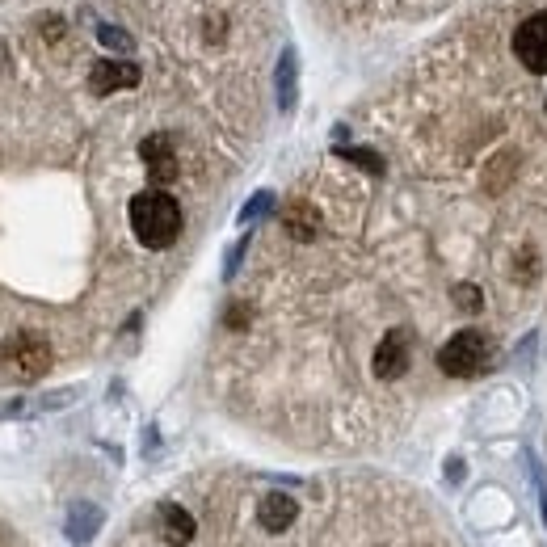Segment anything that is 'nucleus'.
<instances>
[{"instance_id": "nucleus-7", "label": "nucleus", "mask_w": 547, "mask_h": 547, "mask_svg": "<svg viewBox=\"0 0 547 547\" xmlns=\"http://www.w3.org/2000/svg\"><path fill=\"white\" fill-rule=\"evenodd\" d=\"M93 93H114V89H135L139 85V68L131 59H101L89 72Z\"/></svg>"}, {"instance_id": "nucleus-6", "label": "nucleus", "mask_w": 547, "mask_h": 547, "mask_svg": "<svg viewBox=\"0 0 547 547\" xmlns=\"http://www.w3.org/2000/svg\"><path fill=\"white\" fill-rule=\"evenodd\" d=\"M139 156H144L148 177L156 181V186H169V181L177 177V156H173L169 135H148L144 144H139Z\"/></svg>"}, {"instance_id": "nucleus-18", "label": "nucleus", "mask_w": 547, "mask_h": 547, "mask_svg": "<svg viewBox=\"0 0 547 547\" xmlns=\"http://www.w3.org/2000/svg\"><path fill=\"white\" fill-rule=\"evenodd\" d=\"M447 476H451V480H463V459H451V463H447Z\"/></svg>"}, {"instance_id": "nucleus-9", "label": "nucleus", "mask_w": 547, "mask_h": 547, "mask_svg": "<svg viewBox=\"0 0 547 547\" xmlns=\"http://www.w3.org/2000/svg\"><path fill=\"white\" fill-rule=\"evenodd\" d=\"M160 535L169 547H186L194 539V518L181 505H160Z\"/></svg>"}, {"instance_id": "nucleus-1", "label": "nucleus", "mask_w": 547, "mask_h": 547, "mask_svg": "<svg viewBox=\"0 0 547 547\" xmlns=\"http://www.w3.org/2000/svg\"><path fill=\"white\" fill-rule=\"evenodd\" d=\"M131 232L139 245L148 249H169L181 236V207L165 190H144L131 198Z\"/></svg>"}, {"instance_id": "nucleus-14", "label": "nucleus", "mask_w": 547, "mask_h": 547, "mask_svg": "<svg viewBox=\"0 0 547 547\" xmlns=\"http://www.w3.org/2000/svg\"><path fill=\"white\" fill-rule=\"evenodd\" d=\"M97 38H101V47H110V51H135V38L118 26H97Z\"/></svg>"}, {"instance_id": "nucleus-8", "label": "nucleus", "mask_w": 547, "mask_h": 547, "mask_svg": "<svg viewBox=\"0 0 547 547\" xmlns=\"http://www.w3.org/2000/svg\"><path fill=\"white\" fill-rule=\"evenodd\" d=\"M295 518H299V505H295V497H287V493H270V497H261V505H257V522L266 526L270 535L287 531Z\"/></svg>"}, {"instance_id": "nucleus-15", "label": "nucleus", "mask_w": 547, "mask_h": 547, "mask_svg": "<svg viewBox=\"0 0 547 547\" xmlns=\"http://www.w3.org/2000/svg\"><path fill=\"white\" fill-rule=\"evenodd\" d=\"M337 152L346 156V160H354V165H362L367 173H383V160H379L371 148H337Z\"/></svg>"}, {"instance_id": "nucleus-17", "label": "nucleus", "mask_w": 547, "mask_h": 547, "mask_svg": "<svg viewBox=\"0 0 547 547\" xmlns=\"http://www.w3.org/2000/svg\"><path fill=\"white\" fill-rule=\"evenodd\" d=\"M245 249H249V240H240V245H232V253H228V266H224V278H232V274H236V266H240V257H245Z\"/></svg>"}, {"instance_id": "nucleus-3", "label": "nucleus", "mask_w": 547, "mask_h": 547, "mask_svg": "<svg viewBox=\"0 0 547 547\" xmlns=\"http://www.w3.org/2000/svg\"><path fill=\"white\" fill-rule=\"evenodd\" d=\"M0 362L17 375V379H38V375H47L51 367V346H47V337H38V333H17L9 337L5 346H0Z\"/></svg>"}, {"instance_id": "nucleus-16", "label": "nucleus", "mask_w": 547, "mask_h": 547, "mask_svg": "<svg viewBox=\"0 0 547 547\" xmlns=\"http://www.w3.org/2000/svg\"><path fill=\"white\" fill-rule=\"evenodd\" d=\"M455 303H459V308H468V312H480V291L476 287H459Z\"/></svg>"}, {"instance_id": "nucleus-13", "label": "nucleus", "mask_w": 547, "mask_h": 547, "mask_svg": "<svg viewBox=\"0 0 547 547\" xmlns=\"http://www.w3.org/2000/svg\"><path fill=\"white\" fill-rule=\"evenodd\" d=\"M270 211H274V194H270V190H261V194H253V198L245 202V211H240V224H253V219L270 215Z\"/></svg>"}, {"instance_id": "nucleus-11", "label": "nucleus", "mask_w": 547, "mask_h": 547, "mask_svg": "<svg viewBox=\"0 0 547 547\" xmlns=\"http://www.w3.org/2000/svg\"><path fill=\"white\" fill-rule=\"evenodd\" d=\"M282 224H287V232L295 240H312L320 232V215H316V207H308V202H291L287 215H282Z\"/></svg>"}, {"instance_id": "nucleus-12", "label": "nucleus", "mask_w": 547, "mask_h": 547, "mask_svg": "<svg viewBox=\"0 0 547 547\" xmlns=\"http://www.w3.org/2000/svg\"><path fill=\"white\" fill-rule=\"evenodd\" d=\"M97 526H101V510H97V505L80 501L76 510H72V518H68V539L72 543H89L97 535Z\"/></svg>"}, {"instance_id": "nucleus-2", "label": "nucleus", "mask_w": 547, "mask_h": 547, "mask_svg": "<svg viewBox=\"0 0 547 547\" xmlns=\"http://www.w3.org/2000/svg\"><path fill=\"white\" fill-rule=\"evenodd\" d=\"M489 362H493V341L480 329H463L438 350V367L451 379H476L489 371Z\"/></svg>"}, {"instance_id": "nucleus-4", "label": "nucleus", "mask_w": 547, "mask_h": 547, "mask_svg": "<svg viewBox=\"0 0 547 547\" xmlns=\"http://www.w3.org/2000/svg\"><path fill=\"white\" fill-rule=\"evenodd\" d=\"M514 51L531 72L547 76V13H535L514 30Z\"/></svg>"}, {"instance_id": "nucleus-5", "label": "nucleus", "mask_w": 547, "mask_h": 547, "mask_svg": "<svg viewBox=\"0 0 547 547\" xmlns=\"http://www.w3.org/2000/svg\"><path fill=\"white\" fill-rule=\"evenodd\" d=\"M409 362H413V333L392 329L375 350V375L379 379H400L404 371H409Z\"/></svg>"}, {"instance_id": "nucleus-10", "label": "nucleus", "mask_w": 547, "mask_h": 547, "mask_svg": "<svg viewBox=\"0 0 547 547\" xmlns=\"http://www.w3.org/2000/svg\"><path fill=\"white\" fill-rule=\"evenodd\" d=\"M274 80H278V110L291 114L295 110V80H299V55H295V47H287V51L278 55Z\"/></svg>"}]
</instances>
